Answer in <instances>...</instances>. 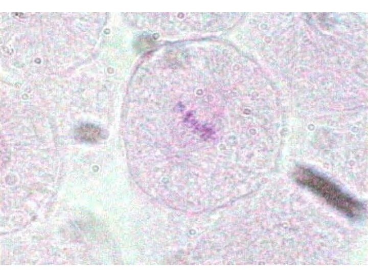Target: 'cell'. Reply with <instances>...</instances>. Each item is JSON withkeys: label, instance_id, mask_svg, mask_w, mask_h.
<instances>
[{"label": "cell", "instance_id": "6da1fadb", "mask_svg": "<svg viewBox=\"0 0 368 276\" xmlns=\"http://www.w3.org/2000/svg\"><path fill=\"white\" fill-rule=\"evenodd\" d=\"M295 180L324 199L330 205L351 217L360 216L363 204L344 192L335 183L307 168L299 167L294 171Z\"/></svg>", "mask_w": 368, "mask_h": 276}, {"label": "cell", "instance_id": "7a4b0ae2", "mask_svg": "<svg viewBox=\"0 0 368 276\" xmlns=\"http://www.w3.org/2000/svg\"><path fill=\"white\" fill-rule=\"evenodd\" d=\"M98 129L91 126H81L76 130V134L81 140L90 141L94 140L99 134Z\"/></svg>", "mask_w": 368, "mask_h": 276}]
</instances>
